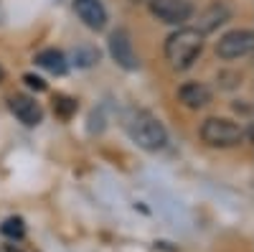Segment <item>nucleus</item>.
I'll return each mask as SVG.
<instances>
[{
  "mask_svg": "<svg viewBox=\"0 0 254 252\" xmlns=\"http://www.w3.org/2000/svg\"><path fill=\"white\" fill-rule=\"evenodd\" d=\"M54 112H56V117H61V120H69V117L76 112V99H71V97H66V94H56V97H54Z\"/></svg>",
  "mask_w": 254,
  "mask_h": 252,
  "instance_id": "12",
  "label": "nucleus"
},
{
  "mask_svg": "<svg viewBox=\"0 0 254 252\" xmlns=\"http://www.w3.org/2000/svg\"><path fill=\"white\" fill-rule=\"evenodd\" d=\"M0 232H3L8 240H20L26 235V224L20 217H8L3 224H0Z\"/></svg>",
  "mask_w": 254,
  "mask_h": 252,
  "instance_id": "13",
  "label": "nucleus"
},
{
  "mask_svg": "<svg viewBox=\"0 0 254 252\" xmlns=\"http://www.w3.org/2000/svg\"><path fill=\"white\" fill-rule=\"evenodd\" d=\"M8 107L18 117V122H23L26 128H36V125L44 120V110H41V104L33 97H28V94H13L8 99Z\"/></svg>",
  "mask_w": 254,
  "mask_h": 252,
  "instance_id": "7",
  "label": "nucleus"
},
{
  "mask_svg": "<svg viewBox=\"0 0 254 252\" xmlns=\"http://www.w3.org/2000/svg\"><path fill=\"white\" fill-rule=\"evenodd\" d=\"M110 54L115 59V64L127 69V72H135L137 64H140L137 54L132 49V38H130V33H127L125 28L112 31V36H110Z\"/></svg>",
  "mask_w": 254,
  "mask_h": 252,
  "instance_id": "6",
  "label": "nucleus"
},
{
  "mask_svg": "<svg viewBox=\"0 0 254 252\" xmlns=\"http://www.w3.org/2000/svg\"><path fill=\"white\" fill-rule=\"evenodd\" d=\"M201 49H203V33L198 28H188V26L178 28L165 41V61L171 64V69L183 72L198 59Z\"/></svg>",
  "mask_w": 254,
  "mask_h": 252,
  "instance_id": "2",
  "label": "nucleus"
},
{
  "mask_svg": "<svg viewBox=\"0 0 254 252\" xmlns=\"http://www.w3.org/2000/svg\"><path fill=\"white\" fill-rule=\"evenodd\" d=\"M254 46V33L247 28H237V31H229L219 38L216 44V56L224 61H234V59H244Z\"/></svg>",
  "mask_w": 254,
  "mask_h": 252,
  "instance_id": "4",
  "label": "nucleus"
},
{
  "mask_svg": "<svg viewBox=\"0 0 254 252\" xmlns=\"http://www.w3.org/2000/svg\"><path fill=\"white\" fill-rule=\"evenodd\" d=\"M36 64H38L41 69H46L49 74H56V77H64V74H66V69H69L66 56H64L61 51H56V49L38 51V54H36Z\"/></svg>",
  "mask_w": 254,
  "mask_h": 252,
  "instance_id": "10",
  "label": "nucleus"
},
{
  "mask_svg": "<svg viewBox=\"0 0 254 252\" xmlns=\"http://www.w3.org/2000/svg\"><path fill=\"white\" fill-rule=\"evenodd\" d=\"M3 82H5V69L0 67V84H3Z\"/></svg>",
  "mask_w": 254,
  "mask_h": 252,
  "instance_id": "17",
  "label": "nucleus"
},
{
  "mask_svg": "<svg viewBox=\"0 0 254 252\" xmlns=\"http://www.w3.org/2000/svg\"><path fill=\"white\" fill-rule=\"evenodd\" d=\"M201 140L211 148H234L244 140V128L226 117H208L201 125Z\"/></svg>",
  "mask_w": 254,
  "mask_h": 252,
  "instance_id": "3",
  "label": "nucleus"
},
{
  "mask_svg": "<svg viewBox=\"0 0 254 252\" xmlns=\"http://www.w3.org/2000/svg\"><path fill=\"white\" fill-rule=\"evenodd\" d=\"M122 128H125L127 135H130V140L137 143L142 151L155 153V151H163L165 143H168V133L163 128V122L147 110H137V107L125 110Z\"/></svg>",
  "mask_w": 254,
  "mask_h": 252,
  "instance_id": "1",
  "label": "nucleus"
},
{
  "mask_svg": "<svg viewBox=\"0 0 254 252\" xmlns=\"http://www.w3.org/2000/svg\"><path fill=\"white\" fill-rule=\"evenodd\" d=\"M150 13L168 26H181L193 15V5L188 0H150Z\"/></svg>",
  "mask_w": 254,
  "mask_h": 252,
  "instance_id": "5",
  "label": "nucleus"
},
{
  "mask_svg": "<svg viewBox=\"0 0 254 252\" xmlns=\"http://www.w3.org/2000/svg\"><path fill=\"white\" fill-rule=\"evenodd\" d=\"M74 13L79 20L92 31H102L107 26V8L102 5V0H74Z\"/></svg>",
  "mask_w": 254,
  "mask_h": 252,
  "instance_id": "8",
  "label": "nucleus"
},
{
  "mask_svg": "<svg viewBox=\"0 0 254 252\" xmlns=\"http://www.w3.org/2000/svg\"><path fill=\"white\" fill-rule=\"evenodd\" d=\"M5 252H23V250L15 247V245H5Z\"/></svg>",
  "mask_w": 254,
  "mask_h": 252,
  "instance_id": "16",
  "label": "nucleus"
},
{
  "mask_svg": "<svg viewBox=\"0 0 254 252\" xmlns=\"http://www.w3.org/2000/svg\"><path fill=\"white\" fill-rule=\"evenodd\" d=\"M178 99L186 104L188 110H201L206 104H211L214 99V92H211L203 82H188L178 89Z\"/></svg>",
  "mask_w": 254,
  "mask_h": 252,
  "instance_id": "9",
  "label": "nucleus"
},
{
  "mask_svg": "<svg viewBox=\"0 0 254 252\" xmlns=\"http://www.w3.org/2000/svg\"><path fill=\"white\" fill-rule=\"evenodd\" d=\"M229 18V10L224 8V5H219V3H214V5H211L203 15H201V33H208V31H214L216 26H221L224 23V20Z\"/></svg>",
  "mask_w": 254,
  "mask_h": 252,
  "instance_id": "11",
  "label": "nucleus"
},
{
  "mask_svg": "<svg viewBox=\"0 0 254 252\" xmlns=\"http://www.w3.org/2000/svg\"><path fill=\"white\" fill-rule=\"evenodd\" d=\"M97 61H99V51L92 49V46H79L74 51V64L76 67H92Z\"/></svg>",
  "mask_w": 254,
  "mask_h": 252,
  "instance_id": "14",
  "label": "nucleus"
},
{
  "mask_svg": "<svg viewBox=\"0 0 254 252\" xmlns=\"http://www.w3.org/2000/svg\"><path fill=\"white\" fill-rule=\"evenodd\" d=\"M23 82L28 84L31 89H36V92H44V89H46V82L41 79V77H36V74H26V77H23Z\"/></svg>",
  "mask_w": 254,
  "mask_h": 252,
  "instance_id": "15",
  "label": "nucleus"
}]
</instances>
